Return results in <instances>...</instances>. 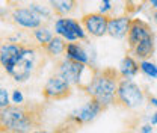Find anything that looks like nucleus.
Listing matches in <instances>:
<instances>
[{
    "label": "nucleus",
    "instance_id": "f257e3e1",
    "mask_svg": "<svg viewBox=\"0 0 157 133\" xmlns=\"http://www.w3.org/2000/svg\"><path fill=\"white\" fill-rule=\"evenodd\" d=\"M42 108L39 104H11L0 111L2 130L6 133H32L41 126Z\"/></svg>",
    "mask_w": 157,
    "mask_h": 133
},
{
    "label": "nucleus",
    "instance_id": "f03ea898",
    "mask_svg": "<svg viewBox=\"0 0 157 133\" xmlns=\"http://www.w3.org/2000/svg\"><path fill=\"white\" fill-rule=\"evenodd\" d=\"M122 77L119 71L112 67L94 70L91 80L82 88V91H85L89 98L98 101L104 109H107L109 106L117 104L118 85Z\"/></svg>",
    "mask_w": 157,
    "mask_h": 133
},
{
    "label": "nucleus",
    "instance_id": "7ed1b4c3",
    "mask_svg": "<svg viewBox=\"0 0 157 133\" xmlns=\"http://www.w3.org/2000/svg\"><path fill=\"white\" fill-rule=\"evenodd\" d=\"M147 100L145 91L137 85L133 79H121L118 85L117 104L124 109H137L144 106Z\"/></svg>",
    "mask_w": 157,
    "mask_h": 133
},
{
    "label": "nucleus",
    "instance_id": "20e7f679",
    "mask_svg": "<svg viewBox=\"0 0 157 133\" xmlns=\"http://www.w3.org/2000/svg\"><path fill=\"white\" fill-rule=\"evenodd\" d=\"M39 47L36 45H32V44H27L24 47V52H23V56L18 61V64L15 65L14 68V73H12V79L14 82L17 83H24L27 82L30 77L33 76L35 70L38 68V59H39Z\"/></svg>",
    "mask_w": 157,
    "mask_h": 133
},
{
    "label": "nucleus",
    "instance_id": "39448f33",
    "mask_svg": "<svg viewBox=\"0 0 157 133\" xmlns=\"http://www.w3.org/2000/svg\"><path fill=\"white\" fill-rule=\"evenodd\" d=\"M53 32L55 35L63 38L67 42H78L88 39V33L82 26V23L70 17H58L55 20Z\"/></svg>",
    "mask_w": 157,
    "mask_h": 133
},
{
    "label": "nucleus",
    "instance_id": "423d86ee",
    "mask_svg": "<svg viewBox=\"0 0 157 133\" xmlns=\"http://www.w3.org/2000/svg\"><path fill=\"white\" fill-rule=\"evenodd\" d=\"M103 111H106V109H104L98 101L89 98L85 104L76 108L74 111H71L65 121H68V123L73 124L76 129H78V127H82V126L91 124L94 119H97L98 115L101 114Z\"/></svg>",
    "mask_w": 157,
    "mask_h": 133
},
{
    "label": "nucleus",
    "instance_id": "0eeeda50",
    "mask_svg": "<svg viewBox=\"0 0 157 133\" xmlns=\"http://www.w3.org/2000/svg\"><path fill=\"white\" fill-rule=\"evenodd\" d=\"M88 65L78 64L74 61H70L67 57L60 59L56 64V74L60 76L63 80H67L71 86H77V88H83V74L86 71Z\"/></svg>",
    "mask_w": 157,
    "mask_h": 133
},
{
    "label": "nucleus",
    "instance_id": "6e6552de",
    "mask_svg": "<svg viewBox=\"0 0 157 133\" xmlns=\"http://www.w3.org/2000/svg\"><path fill=\"white\" fill-rule=\"evenodd\" d=\"M71 92H73V86L56 73L48 77L42 86V97L48 101L65 100L71 95Z\"/></svg>",
    "mask_w": 157,
    "mask_h": 133
},
{
    "label": "nucleus",
    "instance_id": "1a4fd4ad",
    "mask_svg": "<svg viewBox=\"0 0 157 133\" xmlns=\"http://www.w3.org/2000/svg\"><path fill=\"white\" fill-rule=\"evenodd\" d=\"M109 15H104L101 12H88L82 15L80 23L85 27L86 33L94 38H103L107 35V27H109Z\"/></svg>",
    "mask_w": 157,
    "mask_h": 133
},
{
    "label": "nucleus",
    "instance_id": "9d476101",
    "mask_svg": "<svg viewBox=\"0 0 157 133\" xmlns=\"http://www.w3.org/2000/svg\"><path fill=\"white\" fill-rule=\"evenodd\" d=\"M27 44H17V42H5L0 47V64L3 71L8 76H12L15 65L23 56L24 47Z\"/></svg>",
    "mask_w": 157,
    "mask_h": 133
},
{
    "label": "nucleus",
    "instance_id": "9b49d317",
    "mask_svg": "<svg viewBox=\"0 0 157 133\" xmlns=\"http://www.w3.org/2000/svg\"><path fill=\"white\" fill-rule=\"evenodd\" d=\"M11 20L20 29L32 30V32L42 26V18L36 12H33L29 6L27 8H14L11 12Z\"/></svg>",
    "mask_w": 157,
    "mask_h": 133
},
{
    "label": "nucleus",
    "instance_id": "f8f14e48",
    "mask_svg": "<svg viewBox=\"0 0 157 133\" xmlns=\"http://www.w3.org/2000/svg\"><path fill=\"white\" fill-rule=\"evenodd\" d=\"M133 18L128 14H121L109 18V27H107V35L113 39H124L128 37L130 26Z\"/></svg>",
    "mask_w": 157,
    "mask_h": 133
},
{
    "label": "nucleus",
    "instance_id": "ddd939ff",
    "mask_svg": "<svg viewBox=\"0 0 157 133\" xmlns=\"http://www.w3.org/2000/svg\"><path fill=\"white\" fill-rule=\"evenodd\" d=\"M154 32L151 30V26L144 21L142 18H133L132 21V26H130V32H128V37H127V44H128V49H135L140 41L153 35Z\"/></svg>",
    "mask_w": 157,
    "mask_h": 133
},
{
    "label": "nucleus",
    "instance_id": "4468645a",
    "mask_svg": "<svg viewBox=\"0 0 157 133\" xmlns=\"http://www.w3.org/2000/svg\"><path fill=\"white\" fill-rule=\"evenodd\" d=\"M154 52H156V37H154V33H153V35L147 37L144 41H140L136 47L132 49L128 53H130L132 56H135L137 61L140 62V61H148V59H151V56L154 55Z\"/></svg>",
    "mask_w": 157,
    "mask_h": 133
},
{
    "label": "nucleus",
    "instance_id": "2eb2a0df",
    "mask_svg": "<svg viewBox=\"0 0 157 133\" xmlns=\"http://www.w3.org/2000/svg\"><path fill=\"white\" fill-rule=\"evenodd\" d=\"M118 71H119V74H121L122 79H135L137 76V73L140 71L139 61L135 56H132L130 53H127L125 56L121 59Z\"/></svg>",
    "mask_w": 157,
    "mask_h": 133
},
{
    "label": "nucleus",
    "instance_id": "dca6fc26",
    "mask_svg": "<svg viewBox=\"0 0 157 133\" xmlns=\"http://www.w3.org/2000/svg\"><path fill=\"white\" fill-rule=\"evenodd\" d=\"M63 57H67L70 61H74V62H78V64H83V65H89L91 64L88 52L78 42H68Z\"/></svg>",
    "mask_w": 157,
    "mask_h": 133
},
{
    "label": "nucleus",
    "instance_id": "f3484780",
    "mask_svg": "<svg viewBox=\"0 0 157 133\" xmlns=\"http://www.w3.org/2000/svg\"><path fill=\"white\" fill-rule=\"evenodd\" d=\"M47 2L50 9L58 17H70L77 8V0H47Z\"/></svg>",
    "mask_w": 157,
    "mask_h": 133
},
{
    "label": "nucleus",
    "instance_id": "a211bd4d",
    "mask_svg": "<svg viewBox=\"0 0 157 133\" xmlns=\"http://www.w3.org/2000/svg\"><path fill=\"white\" fill-rule=\"evenodd\" d=\"M67 44H68V42H67L63 38L55 35V38L52 39V41L42 49V52H44L48 57H59V56H62V55H65Z\"/></svg>",
    "mask_w": 157,
    "mask_h": 133
},
{
    "label": "nucleus",
    "instance_id": "6ab92c4d",
    "mask_svg": "<svg viewBox=\"0 0 157 133\" xmlns=\"http://www.w3.org/2000/svg\"><path fill=\"white\" fill-rule=\"evenodd\" d=\"M53 38H55V32H53L48 26H45V24H42L41 27L35 29V30L32 32V39L35 41V45L39 47L41 50H42Z\"/></svg>",
    "mask_w": 157,
    "mask_h": 133
},
{
    "label": "nucleus",
    "instance_id": "aec40b11",
    "mask_svg": "<svg viewBox=\"0 0 157 133\" xmlns=\"http://www.w3.org/2000/svg\"><path fill=\"white\" fill-rule=\"evenodd\" d=\"M139 68H140V73L144 76H147L148 79H153V80H157V64L153 62L151 59L140 61L139 62Z\"/></svg>",
    "mask_w": 157,
    "mask_h": 133
},
{
    "label": "nucleus",
    "instance_id": "412c9836",
    "mask_svg": "<svg viewBox=\"0 0 157 133\" xmlns=\"http://www.w3.org/2000/svg\"><path fill=\"white\" fill-rule=\"evenodd\" d=\"M27 6H29L33 12H36L42 20H50L52 18V15L55 14V12H53L52 9H48L47 6H41V5H38V3H30V5H27Z\"/></svg>",
    "mask_w": 157,
    "mask_h": 133
},
{
    "label": "nucleus",
    "instance_id": "4be33fe9",
    "mask_svg": "<svg viewBox=\"0 0 157 133\" xmlns=\"http://www.w3.org/2000/svg\"><path fill=\"white\" fill-rule=\"evenodd\" d=\"M74 130H76V127L73 124H70L68 121H65V126H59L53 132H50V130H33L32 133H73Z\"/></svg>",
    "mask_w": 157,
    "mask_h": 133
},
{
    "label": "nucleus",
    "instance_id": "5701e85b",
    "mask_svg": "<svg viewBox=\"0 0 157 133\" xmlns=\"http://www.w3.org/2000/svg\"><path fill=\"white\" fill-rule=\"evenodd\" d=\"M11 95L8 92V89L5 88V86H2L0 88V109H6V108H9L11 106Z\"/></svg>",
    "mask_w": 157,
    "mask_h": 133
},
{
    "label": "nucleus",
    "instance_id": "b1692460",
    "mask_svg": "<svg viewBox=\"0 0 157 133\" xmlns=\"http://www.w3.org/2000/svg\"><path fill=\"white\" fill-rule=\"evenodd\" d=\"M11 101L12 104H24V94L20 89H14L11 94Z\"/></svg>",
    "mask_w": 157,
    "mask_h": 133
},
{
    "label": "nucleus",
    "instance_id": "393cba45",
    "mask_svg": "<svg viewBox=\"0 0 157 133\" xmlns=\"http://www.w3.org/2000/svg\"><path fill=\"white\" fill-rule=\"evenodd\" d=\"M112 0H101V3H100V9H98V12H101V14H104V15H109V12L112 11Z\"/></svg>",
    "mask_w": 157,
    "mask_h": 133
},
{
    "label": "nucleus",
    "instance_id": "a878e982",
    "mask_svg": "<svg viewBox=\"0 0 157 133\" xmlns=\"http://www.w3.org/2000/svg\"><path fill=\"white\" fill-rule=\"evenodd\" d=\"M139 133H154V126L151 123H145L139 127Z\"/></svg>",
    "mask_w": 157,
    "mask_h": 133
},
{
    "label": "nucleus",
    "instance_id": "bb28decb",
    "mask_svg": "<svg viewBox=\"0 0 157 133\" xmlns=\"http://www.w3.org/2000/svg\"><path fill=\"white\" fill-rule=\"evenodd\" d=\"M147 100H148V103H150L153 108L157 109V97L156 95H147Z\"/></svg>",
    "mask_w": 157,
    "mask_h": 133
},
{
    "label": "nucleus",
    "instance_id": "cd10ccee",
    "mask_svg": "<svg viewBox=\"0 0 157 133\" xmlns=\"http://www.w3.org/2000/svg\"><path fill=\"white\" fill-rule=\"evenodd\" d=\"M150 123H151L153 126H157V111L153 115H151V118H150Z\"/></svg>",
    "mask_w": 157,
    "mask_h": 133
},
{
    "label": "nucleus",
    "instance_id": "c85d7f7f",
    "mask_svg": "<svg viewBox=\"0 0 157 133\" xmlns=\"http://www.w3.org/2000/svg\"><path fill=\"white\" fill-rule=\"evenodd\" d=\"M145 2H147V3H148V5L153 8V9H156V8H157V0H145Z\"/></svg>",
    "mask_w": 157,
    "mask_h": 133
},
{
    "label": "nucleus",
    "instance_id": "c756f323",
    "mask_svg": "<svg viewBox=\"0 0 157 133\" xmlns=\"http://www.w3.org/2000/svg\"><path fill=\"white\" fill-rule=\"evenodd\" d=\"M151 17H153V21L157 24V8L156 9H153V12H151Z\"/></svg>",
    "mask_w": 157,
    "mask_h": 133
}]
</instances>
